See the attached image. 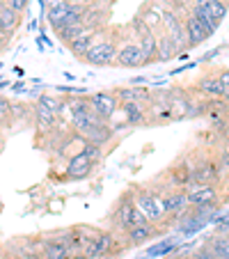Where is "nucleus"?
I'll return each mask as SVG.
<instances>
[{
  "mask_svg": "<svg viewBox=\"0 0 229 259\" xmlns=\"http://www.w3.org/2000/svg\"><path fill=\"white\" fill-rule=\"evenodd\" d=\"M133 202H135V209L145 215L147 223L158 225V223L165 218V211H163V195H156V193H151V191H135Z\"/></svg>",
  "mask_w": 229,
  "mask_h": 259,
  "instance_id": "nucleus-1",
  "label": "nucleus"
},
{
  "mask_svg": "<svg viewBox=\"0 0 229 259\" xmlns=\"http://www.w3.org/2000/svg\"><path fill=\"white\" fill-rule=\"evenodd\" d=\"M142 223H147V220H145V215L135 209L133 195L122 197L119 204H117V209L112 211V225L117 227L119 232H126V230H131V227H135V225H142Z\"/></svg>",
  "mask_w": 229,
  "mask_h": 259,
  "instance_id": "nucleus-2",
  "label": "nucleus"
},
{
  "mask_svg": "<svg viewBox=\"0 0 229 259\" xmlns=\"http://www.w3.org/2000/svg\"><path fill=\"white\" fill-rule=\"evenodd\" d=\"M115 58H117V46L112 39H101L89 46V51L83 55V60L92 67H108V64H115Z\"/></svg>",
  "mask_w": 229,
  "mask_h": 259,
  "instance_id": "nucleus-3",
  "label": "nucleus"
},
{
  "mask_svg": "<svg viewBox=\"0 0 229 259\" xmlns=\"http://www.w3.org/2000/svg\"><path fill=\"white\" fill-rule=\"evenodd\" d=\"M186 195H188V204L195 209H213L218 200V188L213 184H190Z\"/></svg>",
  "mask_w": 229,
  "mask_h": 259,
  "instance_id": "nucleus-4",
  "label": "nucleus"
},
{
  "mask_svg": "<svg viewBox=\"0 0 229 259\" xmlns=\"http://www.w3.org/2000/svg\"><path fill=\"white\" fill-rule=\"evenodd\" d=\"M89 106L103 119H110L119 110V99L115 92H94L89 94Z\"/></svg>",
  "mask_w": 229,
  "mask_h": 259,
  "instance_id": "nucleus-5",
  "label": "nucleus"
},
{
  "mask_svg": "<svg viewBox=\"0 0 229 259\" xmlns=\"http://www.w3.org/2000/svg\"><path fill=\"white\" fill-rule=\"evenodd\" d=\"M115 64L124 67V69H140V67H147V60H145V55H142L138 41H131V44H124L117 49Z\"/></svg>",
  "mask_w": 229,
  "mask_h": 259,
  "instance_id": "nucleus-6",
  "label": "nucleus"
},
{
  "mask_svg": "<svg viewBox=\"0 0 229 259\" xmlns=\"http://www.w3.org/2000/svg\"><path fill=\"white\" fill-rule=\"evenodd\" d=\"M94 165H97V163H94L85 152L73 154V156L67 161V179H73V181L87 179V177L92 175Z\"/></svg>",
  "mask_w": 229,
  "mask_h": 259,
  "instance_id": "nucleus-7",
  "label": "nucleus"
},
{
  "mask_svg": "<svg viewBox=\"0 0 229 259\" xmlns=\"http://www.w3.org/2000/svg\"><path fill=\"white\" fill-rule=\"evenodd\" d=\"M193 14L197 16H206V19L222 23V19L227 16V3L224 0H195Z\"/></svg>",
  "mask_w": 229,
  "mask_h": 259,
  "instance_id": "nucleus-8",
  "label": "nucleus"
},
{
  "mask_svg": "<svg viewBox=\"0 0 229 259\" xmlns=\"http://www.w3.org/2000/svg\"><path fill=\"white\" fill-rule=\"evenodd\" d=\"M184 30H186V39H188V46H200V44H204V41L211 37V32L204 28V23H202V21L197 19L195 14H190L188 19H186Z\"/></svg>",
  "mask_w": 229,
  "mask_h": 259,
  "instance_id": "nucleus-9",
  "label": "nucleus"
},
{
  "mask_svg": "<svg viewBox=\"0 0 229 259\" xmlns=\"http://www.w3.org/2000/svg\"><path fill=\"white\" fill-rule=\"evenodd\" d=\"M156 234H158V230L154 223H142V225H135L124 232V239H126V245H142L145 241L154 239Z\"/></svg>",
  "mask_w": 229,
  "mask_h": 259,
  "instance_id": "nucleus-10",
  "label": "nucleus"
},
{
  "mask_svg": "<svg viewBox=\"0 0 229 259\" xmlns=\"http://www.w3.org/2000/svg\"><path fill=\"white\" fill-rule=\"evenodd\" d=\"M19 23H21L19 12H14L10 5H5V3H0V34H5L7 39H10L12 34L16 32Z\"/></svg>",
  "mask_w": 229,
  "mask_h": 259,
  "instance_id": "nucleus-11",
  "label": "nucleus"
},
{
  "mask_svg": "<svg viewBox=\"0 0 229 259\" xmlns=\"http://www.w3.org/2000/svg\"><path fill=\"white\" fill-rule=\"evenodd\" d=\"M119 110L124 113V119H126L128 126H135V124L145 122V117H147V110L142 108V103H138V101L119 103Z\"/></svg>",
  "mask_w": 229,
  "mask_h": 259,
  "instance_id": "nucleus-12",
  "label": "nucleus"
},
{
  "mask_svg": "<svg viewBox=\"0 0 229 259\" xmlns=\"http://www.w3.org/2000/svg\"><path fill=\"white\" fill-rule=\"evenodd\" d=\"M197 90H200L202 94H206V97H211V99H222L224 97V85H222V80H220V76H204V78L197 83Z\"/></svg>",
  "mask_w": 229,
  "mask_h": 259,
  "instance_id": "nucleus-13",
  "label": "nucleus"
},
{
  "mask_svg": "<svg viewBox=\"0 0 229 259\" xmlns=\"http://www.w3.org/2000/svg\"><path fill=\"white\" fill-rule=\"evenodd\" d=\"M186 206H188V195H186V191H176V193H170V195H163V211H165V215L181 213Z\"/></svg>",
  "mask_w": 229,
  "mask_h": 259,
  "instance_id": "nucleus-14",
  "label": "nucleus"
},
{
  "mask_svg": "<svg viewBox=\"0 0 229 259\" xmlns=\"http://www.w3.org/2000/svg\"><path fill=\"white\" fill-rule=\"evenodd\" d=\"M94 37H97V32H94V28H89V30H85L83 34H78L76 39H71L67 46L73 55H80V58H83V55L89 51V46L94 44Z\"/></svg>",
  "mask_w": 229,
  "mask_h": 259,
  "instance_id": "nucleus-15",
  "label": "nucleus"
},
{
  "mask_svg": "<svg viewBox=\"0 0 229 259\" xmlns=\"http://www.w3.org/2000/svg\"><path fill=\"white\" fill-rule=\"evenodd\" d=\"M115 94H117L119 103H124V101H138V103L149 101V94H147V90L135 88V85H126V88H119V90H115Z\"/></svg>",
  "mask_w": 229,
  "mask_h": 259,
  "instance_id": "nucleus-16",
  "label": "nucleus"
},
{
  "mask_svg": "<svg viewBox=\"0 0 229 259\" xmlns=\"http://www.w3.org/2000/svg\"><path fill=\"white\" fill-rule=\"evenodd\" d=\"M174 53H179V51H176V46L172 44V39L165 32H163L161 37H156V60H161V62H170L172 58H176Z\"/></svg>",
  "mask_w": 229,
  "mask_h": 259,
  "instance_id": "nucleus-17",
  "label": "nucleus"
},
{
  "mask_svg": "<svg viewBox=\"0 0 229 259\" xmlns=\"http://www.w3.org/2000/svg\"><path fill=\"white\" fill-rule=\"evenodd\" d=\"M206 223H209V215L195 213V211H193V215H188L184 223H179V232L181 234H195V232H200L202 227H206Z\"/></svg>",
  "mask_w": 229,
  "mask_h": 259,
  "instance_id": "nucleus-18",
  "label": "nucleus"
},
{
  "mask_svg": "<svg viewBox=\"0 0 229 259\" xmlns=\"http://www.w3.org/2000/svg\"><path fill=\"white\" fill-rule=\"evenodd\" d=\"M172 252H176V243L174 239H165V241H158V243L149 245L147 248V259H154V257H170Z\"/></svg>",
  "mask_w": 229,
  "mask_h": 259,
  "instance_id": "nucleus-19",
  "label": "nucleus"
},
{
  "mask_svg": "<svg viewBox=\"0 0 229 259\" xmlns=\"http://www.w3.org/2000/svg\"><path fill=\"white\" fill-rule=\"evenodd\" d=\"M34 119H37V126L41 131H51L55 126V122H58V113H51V110H46L41 106H34Z\"/></svg>",
  "mask_w": 229,
  "mask_h": 259,
  "instance_id": "nucleus-20",
  "label": "nucleus"
},
{
  "mask_svg": "<svg viewBox=\"0 0 229 259\" xmlns=\"http://www.w3.org/2000/svg\"><path fill=\"white\" fill-rule=\"evenodd\" d=\"M138 46H140V51H142V55H145L147 64L156 60V37L151 34V30H149V32L142 34L140 41H138Z\"/></svg>",
  "mask_w": 229,
  "mask_h": 259,
  "instance_id": "nucleus-21",
  "label": "nucleus"
},
{
  "mask_svg": "<svg viewBox=\"0 0 229 259\" xmlns=\"http://www.w3.org/2000/svg\"><path fill=\"white\" fill-rule=\"evenodd\" d=\"M69 10H71V3L69 5H60V7H53V10H46V19H49V25L58 32L62 28V21L67 19Z\"/></svg>",
  "mask_w": 229,
  "mask_h": 259,
  "instance_id": "nucleus-22",
  "label": "nucleus"
},
{
  "mask_svg": "<svg viewBox=\"0 0 229 259\" xmlns=\"http://www.w3.org/2000/svg\"><path fill=\"white\" fill-rule=\"evenodd\" d=\"M206 245H209L220 259H229V236H224V234L211 236V239L206 241Z\"/></svg>",
  "mask_w": 229,
  "mask_h": 259,
  "instance_id": "nucleus-23",
  "label": "nucleus"
},
{
  "mask_svg": "<svg viewBox=\"0 0 229 259\" xmlns=\"http://www.w3.org/2000/svg\"><path fill=\"white\" fill-rule=\"evenodd\" d=\"M60 257H69L64 243L60 239H49L44 243V259H60Z\"/></svg>",
  "mask_w": 229,
  "mask_h": 259,
  "instance_id": "nucleus-24",
  "label": "nucleus"
},
{
  "mask_svg": "<svg viewBox=\"0 0 229 259\" xmlns=\"http://www.w3.org/2000/svg\"><path fill=\"white\" fill-rule=\"evenodd\" d=\"M37 106H41V108H46V110H51V113H62V108H64V103L60 101L55 94H39V101H37Z\"/></svg>",
  "mask_w": 229,
  "mask_h": 259,
  "instance_id": "nucleus-25",
  "label": "nucleus"
},
{
  "mask_svg": "<svg viewBox=\"0 0 229 259\" xmlns=\"http://www.w3.org/2000/svg\"><path fill=\"white\" fill-rule=\"evenodd\" d=\"M112 241H115V234L112 232H99V239H97V250H99V257L106 254L110 250Z\"/></svg>",
  "mask_w": 229,
  "mask_h": 259,
  "instance_id": "nucleus-26",
  "label": "nucleus"
},
{
  "mask_svg": "<svg viewBox=\"0 0 229 259\" xmlns=\"http://www.w3.org/2000/svg\"><path fill=\"white\" fill-rule=\"evenodd\" d=\"M83 152L87 154V156L92 158L94 163H99V161H101V156H103L101 145H97V142H89V140H83Z\"/></svg>",
  "mask_w": 229,
  "mask_h": 259,
  "instance_id": "nucleus-27",
  "label": "nucleus"
},
{
  "mask_svg": "<svg viewBox=\"0 0 229 259\" xmlns=\"http://www.w3.org/2000/svg\"><path fill=\"white\" fill-rule=\"evenodd\" d=\"M10 115H12V103L5 97H0V122H5Z\"/></svg>",
  "mask_w": 229,
  "mask_h": 259,
  "instance_id": "nucleus-28",
  "label": "nucleus"
},
{
  "mask_svg": "<svg viewBox=\"0 0 229 259\" xmlns=\"http://www.w3.org/2000/svg\"><path fill=\"white\" fill-rule=\"evenodd\" d=\"M3 3H5V5H10L12 10H14V12H19V14H21V12H23L25 7H28V3H30V0H3Z\"/></svg>",
  "mask_w": 229,
  "mask_h": 259,
  "instance_id": "nucleus-29",
  "label": "nucleus"
},
{
  "mask_svg": "<svg viewBox=\"0 0 229 259\" xmlns=\"http://www.w3.org/2000/svg\"><path fill=\"white\" fill-rule=\"evenodd\" d=\"M60 5H69V0H46L44 10H53V7H60Z\"/></svg>",
  "mask_w": 229,
  "mask_h": 259,
  "instance_id": "nucleus-30",
  "label": "nucleus"
},
{
  "mask_svg": "<svg viewBox=\"0 0 229 259\" xmlns=\"http://www.w3.org/2000/svg\"><path fill=\"white\" fill-rule=\"evenodd\" d=\"M142 83H147V76H135V78H131L128 85H142Z\"/></svg>",
  "mask_w": 229,
  "mask_h": 259,
  "instance_id": "nucleus-31",
  "label": "nucleus"
},
{
  "mask_svg": "<svg viewBox=\"0 0 229 259\" xmlns=\"http://www.w3.org/2000/svg\"><path fill=\"white\" fill-rule=\"evenodd\" d=\"M12 90H14L16 94H23L25 92V83H14V85H12Z\"/></svg>",
  "mask_w": 229,
  "mask_h": 259,
  "instance_id": "nucleus-32",
  "label": "nucleus"
},
{
  "mask_svg": "<svg viewBox=\"0 0 229 259\" xmlns=\"http://www.w3.org/2000/svg\"><path fill=\"white\" fill-rule=\"evenodd\" d=\"M220 80H222V85H224V88H229V69H227V71H222V73H220Z\"/></svg>",
  "mask_w": 229,
  "mask_h": 259,
  "instance_id": "nucleus-33",
  "label": "nucleus"
},
{
  "mask_svg": "<svg viewBox=\"0 0 229 259\" xmlns=\"http://www.w3.org/2000/svg\"><path fill=\"white\" fill-rule=\"evenodd\" d=\"M14 73H16V76H19V78H23V76H25V71H23V69H21V67H14Z\"/></svg>",
  "mask_w": 229,
  "mask_h": 259,
  "instance_id": "nucleus-34",
  "label": "nucleus"
},
{
  "mask_svg": "<svg viewBox=\"0 0 229 259\" xmlns=\"http://www.w3.org/2000/svg\"><path fill=\"white\" fill-rule=\"evenodd\" d=\"M69 259H87V257H85L83 252H76V254H73V257H69Z\"/></svg>",
  "mask_w": 229,
  "mask_h": 259,
  "instance_id": "nucleus-35",
  "label": "nucleus"
},
{
  "mask_svg": "<svg viewBox=\"0 0 229 259\" xmlns=\"http://www.w3.org/2000/svg\"><path fill=\"white\" fill-rule=\"evenodd\" d=\"M64 78H67V80H76V76H73V73H69V71H64Z\"/></svg>",
  "mask_w": 229,
  "mask_h": 259,
  "instance_id": "nucleus-36",
  "label": "nucleus"
},
{
  "mask_svg": "<svg viewBox=\"0 0 229 259\" xmlns=\"http://www.w3.org/2000/svg\"><path fill=\"white\" fill-rule=\"evenodd\" d=\"M10 259H30V257H25V254H14V257H10Z\"/></svg>",
  "mask_w": 229,
  "mask_h": 259,
  "instance_id": "nucleus-37",
  "label": "nucleus"
},
{
  "mask_svg": "<svg viewBox=\"0 0 229 259\" xmlns=\"http://www.w3.org/2000/svg\"><path fill=\"white\" fill-rule=\"evenodd\" d=\"M222 99H227V101H229V88H224V97Z\"/></svg>",
  "mask_w": 229,
  "mask_h": 259,
  "instance_id": "nucleus-38",
  "label": "nucleus"
},
{
  "mask_svg": "<svg viewBox=\"0 0 229 259\" xmlns=\"http://www.w3.org/2000/svg\"><path fill=\"white\" fill-rule=\"evenodd\" d=\"M3 44H5V39H0V49H3Z\"/></svg>",
  "mask_w": 229,
  "mask_h": 259,
  "instance_id": "nucleus-39",
  "label": "nucleus"
},
{
  "mask_svg": "<svg viewBox=\"0 0 229 259\" xmlns=\"http://www.w3.org/2000/svg\"><path fill=\"white\" fill-rule=\"evenodd\" d=\"M227 156H229V140H227Z\"/></svg>",
  "mask_w": 229,
  "mask_h": 259,
  "instance_id": "nucleus-40",
  "label": "nucleus"
},
{
  "mask_svg": "<svg viewBox=\"0 0 229 259\" xmlns=\"http://www.w3.org/2000/svg\"><path fill=\"white\" fill-rule=\"evenodd\" d=\"M224 3H227V0H224Z\"/></svg>",
  "mask_w": 229,
  "mask_h": 259,
  "instance_id": "nucleus-41",
  "label": "nucleus"
},
{
  "mask_svg": "<svg viewBox=\"0 0 229 259\" xmlns=\"http://www.w3.org/2000/svg\"><path fill=\"white\" fill-rule=\"evenodd\" d=\"M227 236H229V234H227Z\"/></svg>",
  "mask_w": 229,
  "mask_h": 259,
  "instance_id": "nucleus-42",
  "label": "nucleus"
}]
</instances>
